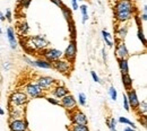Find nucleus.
I'll return each instance as SVG.
<instances>
[{"label": "nucleus", "mask_w": 147, "mask_h": 131, "mask_svg": "<svg viewBox=\"0 0 147 131\" xmlns=\"http://www.w3.org/2000/svg\"><path fill=\"white\" fill-rule=\"evenodd\" d=\"M71 7L74 10H78L79 6H78V0H71Z\"/></svg>", "instance_id": "ea45409f"}, {"label": "nucleus", "mask_w": 147, "mask_h": 131, "mask_svg": "<svg viewBox=\"0 0 147 131\" xmlns=\"http://www.w3.org/2000/svg\"><path fill=\"white\" fill-rule=\"evenodd\" d=\"M115 58L118 60L120 59H128L129 51L126 46L125 41H117V45H115V51H114Z\"/></svg>", "instance_id": "1a4fd4ad"}, {"label": "nucleus", "mask_w": 147, "mask_h": 131, "mask_svg": "<svg viewBox=\"0 0 147 131\" xmlns=\"http://www.w3.org/2000/svg\"><path fill=\"white\" fill-rule=\"evenodd\" d=\"M6 20V17H5V14L2 11H0V21H5Z\"/></svg>", "instance_id": "37998d69"}, {"label": "nucleus", "mask_w": 147, "mask_h": 131, "mask_svg": "<svg viewBox=\"0 0 147 131\" xmlns=\"http://www.w3.org/2000/svg\"><path fill=\"white\" fill-rule=\"evenodd\" d=\"M60 106H62L67 111H73L77 106V101L71 94L68 93L67 95H65L63 97L60 98Z\"/></svg>", "instance_id": "0eeeda50"}, {"label": "nucleus", "mask_w": 147, "mask_h": 131, "mask_svg": "<svg viewBox=\"0 0 147 131\" xmlns=\"http://www.w3.org/2000/svg\"><path fill=\"white\" fill-rule=\"evenodd\" d=\"M69 131H90L87 124H71Z\"/></svg>", "instance_id": "393cba45"}, {"label": "nucleus", "mask_w": 147, "mask_h": 131, "mask_svg": "<svg viewBox=\"0 0 147 131\" xmlns=\"http://www.w3.org/2000/svg\"><path fill=\"white\" fill-rule=\"evenodd\" d=\"M45 99H47L49 103L53 104V105H60V99L55 98V97H53V96H47Z\"/></svg>", "instance_id": "473e14b6"}, {"label": "nucleus", "mask_w": 147, "mask_h": 131, "mask_svg": "<svg viewBox=\"0 0 147 131\" xmlns=\"http://www.w3.org/2000/svg\"><path fill=\"white\" fill-rule=\"evenodd\" d=\"M118 62H119V69H120L121 74H129L128 59H120V60H118Z\"/></svg>", "instance_id": "4be33fe9"}, {"label": "nucleus", "mask_w": 147, "mask_h": 131, "mask_svg": "<svg viewBox=\"0 0 147 131\" xmlns=\"http://www.w3.org/2000/svg\"><path fill=\"white\" fill-rule=\"evenodd\" d=\"M126 96H127V99H128V103H129L130 109L136 110V109L138 107L139 103H140V101H139V98H138V96H137L136 91H135V89H132V88H131V89H129V91H127Z\"/></svg>", "instance_id": "ddd939ff"}, {"label": "nucleus", "mask_w": 147, "mask_h": 131, "mask_svg": "<svg viewBox=\"0 0 147 131\" xmlns=\"http://www.w3.org/2000/svg\"><path fill=\"white\" fill-rule=\"evenodd\" d=\"M70 121L73 124H87V116L77 109L73 110V112H70Z\"/></svg>", "instance_id": "9d476101"}, {"label": "nucleus", "mask_w": 147, "mask_h": 131, "mask_svg": "<svg viewBox=\"0 0 147 131\" xmlns=\"http://www.w3.org/2000/svg\"><path fill=\"white\" fill-rule=\"evenodd\" d=\"M135 14L131 11H121V13H114V19L117 23H128L131 18H134Z\"/></svg>", "instance_id": "f3484780"}, {"label": "nucleus", "mask_w": 147, "mask_h": 131, "mask_svg": "<svg viewBox=\"0 0 147 131\" xmlns=\"http://www.w3.org/2000/svg\"><path fill=\"white\" fill-rule=\"evenodd\" d=\"M6 34H7V38H8V42H9V45L13 50H16L17 49V40H16V35H15V30L13 27H8L7 31H6Z\"/></svg>", "instance_id": "a211bd4d"}, {"label": "nucleus", "mask_w": 147, "mask_h": 131, "mask_svg": "<svg viewBox=\"0 0 147 131\" xmlns=\"http://www.w3.org/2000/svg\"><path fill=\"white\" fill-rule=\"evenodd\" d=\"M77 56V43H76V40H71L66 49V51L63 52V58L69 60V61H73L76 59Z\"/></svg>", "instance_id": "9b49d317"}, {"label": "nucleus", "mask_w": 147, "mask_h": 131, "mask_svg": "<svg viewBox=\"0 0 147 131\" xmlns=\"http://www.w3.org/2000/svg\"><path fill=\"white\" fill-rule=\"evenodd\" d=\"M107 126L109 127L111 131H117V120L114 118H108L107 119Z\"/></svg>", "instance_id": "cd10ccee"}, {"label": "nucleus", "mask_w": 147, "mask_h": 131, "mask_svg": "<svg viewBox=\"0 0 147 131\" xmlns=\"http://www.w3.org/2000/svg\"><path fill=\"white\" fill-rule=\"evenodd\" d=\"M5 17L8 21H11L13 20V14H11V10L10 9H7L6 10V14H5Z\"/></svg>", "instance_id": "c9c22d12"}, {"label": "nucleus", "mask_w": 147, "mask_h": 131, "mask_svg": "<svg viewBox=\"0 0 147 131\" xmlns=\"http://www.w3.org/2000/svg\"><path fill=\"white\" fill-rule=\"evenodd\" d=\"M123 131H136V130H135L134 128H131V127H126Z\"/></svg>", "instance_id": "c03bdc74"}, {"label": "nucleus", "mask_w": 147, "mask_h": 131, "mask_svg": "<svg viewBox=\"0 0 147 131\" xmlns=\"http://www.w3.org/2000/svg\"><path fill=\"white\" fill-rule=\"evenodd\" d=\"M109 95H110L112 101H117V98H118V92H117V89L113 86H111L110 88H109Z\"/></svg>", "instance_id": "2f4dec72"}, {"label": "nucleus", "mask_w": 147, "mask_h": 131, "mask_svg": "<svg viewBox=\"0 0 147 131\" xmlns=\"http://www.w3.org/2000/svg\"><path fill=\"white\" fill-rule=\"evenodd\" d=\"M128 24L127 23H118L117 30H115V38L117 41H123L128 34Z\"/></svg>", "instance_id": "2eb2a0df"}, {"label": "nucleus", "mask_w": 147, "mask_h": 131, "mask_svg": "<svg viewBox=\"0 0 147 131\" xmlns=\"http://www.w3.org/2000/svg\"><path fill=\"white\" fill-rule=\"evenodd\" d=\"M123 109H125L127 112L130 111V106H129V103H128V99H127L126 94H123Z\"/></svg>", "instance_id": "f704fd0d"}, {"label": "nucleus", "mask_w": 147, "mask_h": 131, "mask_svg": "<svg viewBox=\"0 0 147 131\" xmlns=\"http://www.w3.org/2000/svg\"><path fill=\"white\" fill-rule=\"evenodd\" d=\"M86 101H87V98H86V95H85V94L84 93L78 94V104H79V105L85 106V105H86Z\"/></svg>", "instance_id": "7c9ffc66"}, {"label": "nucleus", "mask_w": 147, "mask_h": 131, "mask_svg": "<svg viewBox=\"0 0 147 131\" xmlns=\"http://www.w3.org/2000/svg\"><path fill=\"white\" fill-rule=\"evenodd\" d=\"M3 114H5V111H3V110L0 107V115H3Z\"/></svg>", "instance_id": "49530a36"}, {"label": "nucleus", "mask_w": 147, "mask_h": 131, "mask_svg": "<svg viewBox=\"0 0 147 131\" xmlns=\"http://www.w3.org/2000/svg\"><path fill=\"white\" fill-rule=\"evenodd\" d=\"M28 96L25 94V92H14L9 96V105L13 106H19V107H25L26 104L28 103Z\"/></svg>", "instance_id": "f03ea898"}, {"label": "nucleus", "mask_w": 147, "mask_h": 131, "mask_svg": "<svg viewBox=\"0 0 147 131\" xmlns=\"http://www.w3.org/2000/svg\"><path fill=\"white\" fill-rule=\"evenodd\" d=\"M24 92L28 96V98H41L45 96L44 92L41 89V87L36 83H28L24 87Z\"/></svg>", "instance_id": "7ed1b4c3"}, {"label": "nucleus", "mask_w": 147, "mask_h": 131, "mask_svg": "<svg viewBox=\"0 0 147 131\" xmlns=\"http://www.w3.org/2000/svg\"><path fill=\"white\" fill-rule=\"evenodd\" d=\"M136 110L138 111V113H139L140 115L146 116V113H147V103H146V101L140 102V103H139V105H138V107H137Z\"/></svg>", "instance_id": "bb28decb"}, {"label": "nucleus", "mask_w": 147, "mask_h": 131, "mask_svg": "<svg viewBox=\"0 0 147 131\" xmlns=\"http://www.w3.org/2000/svg\"><path fill=\"white\" fill-rule=\"evenodd\" d=\"M9 129L10 131H28V124L25 119L9 120Z\"/></svg>", "instance_id": "6e6552de"}, {"label": "nucleus", "mask_w": 147, "mask_h": 131, "mask_svg": "<svg viewBox=\"0 0 147 131\" xmlns=\"http://www.w3.org/2000/svg\"><path fill=\"white\" fill-rule=\"evenodd\" d=\"M121 80L123 84V87L126 91H129L132 88V79L129 74H121Z\"/></svg>", "instance_id": "6ab92c4d"}, {"label": "nucleus", "mask_w": 147, "mask_h": 131, "mask_svg": "<svg viewBox=\"0 0 147 131\" xmlns=\"http://www.w3.org/2000/svg\"><path fill=\"white\" fill-rule=\"evenodd\" d=\"M18 30H19V34H20V35H26V34L28 33V31H30L28 24H27L25 20H23L18 25Z\"/></svg>", "instance_id": "a878e982"}, {"label": "nucleus", "mask_w": 147, "mask_h": 131, "mask_svg": "<svg viewBox=\"0 0 147 131\" xmlns=\"http://www.w3.org/2000/svg\"><path fill=\"white\" fill-rule=\"evenodd\" d=\"M68 93H69L68 88H67L66 86H63V85H59V84H57L55 87L51 89L52 96L55 97V98H58V99H60L61 97H63L65 95H67Z\"/></svg>", "instance_id": "dca6fc26"}, {"label": "nucleus", "mask_w": 147, "mask_h": 131, "mask_svg": "<svg viewBox=\"0 0 147 131\" xmlns=\"http://www.w3.org/2000/svg\"><path fill=\"white\" fill-rule=\"evenodd\" d=\"M137 36H138V38H139V41L143 43V45L145 46V45H146V38H145V35H144V33H143V31H142V27H138Z\"/></svg>", "instance_id": "c756f323"}, {"label": "nucleus", "mask_w": 147, "mask_h": 131, "mask_svg": "<svg viewBox=\"0 0 147 131\" xmlns=\"http://www.w3.org/2000/svg\"><path fill=\"white\" fill-rule=\"evenodd\" d=\"M30 40L33 42V44L35 45L36 50H44L47 48H49V42L48 40L42 36V35H35V36H31Z\"/></svg>", "instance_id": "f8f14e48"}, {"label": "nucleus", "mask_w": 147, "mask_h": 131, "mask_svg": "<svg viewBox=\"0 0 147 131\" xmlns=\"http://www.w3.org/2000/svg\"><path fill=\"white\" fill-rule=\"evenodd\" d=\"M35 67L42 68V69H52L51 62H49L45 59H37V60H35Z\"/></svg>", "instance_id": "aec40b11"}, {"label": "nucleus", "mask_w": 147, "mask_h": 131, "mask_svg": "<svg viewBox=\"0 0 147 131\" xmlns=\"http://www.w3.org/2000/svg\"><path fill=\"white\" fill-rule=\"evenodd\" d=\"M128 1H131V0H128Z\"/></svg>", "instance_id": "09e8293b"}, {"label": "nucleus", "mask_w": 147, "mask_h": 131, "mask_svg": "<svg viewBox=\"0 0 147 131\" xmlns=\"http://www.w3.org/2000/svg\"><path fill=\"white\" fill-rule=\"evenodd\" d=\"M9 120H17L23 119L25 114V107H19V106H13L9 105Z\"/></svg>", "instance_id": "4468645a"}, {"label": "nucleus", "mask_w": 147, "mask_h": 131, "mask_svg": "<svg viewBox=\"0 0 147 131\" xmlns=\"http://www.w3.org/2000/svg\"><path fill=\"white\" fill-rule=\"evenodd\" d=\"M32 0H19V6L23 8V9H27L31 5Z\"/></svg>", "instance_id": "72a5a7b5"}, {"label": "nucleus", "mask_w": 147, "mask_h": 131, "mask_svg": "<svg viewBox=\"0 0 147 131\" xmlns=\"http://www.w3.org/2000/svg\"><path fill=\"white\" fill-rule=\"evenodd\" d=\"M61 11H62V15H63V17H65V19H66L67 21H70V20L73 19L71 10H70L66 5H63V6L61 7Z\"/></svg>", "instance_id": "b1692460"}, {"label": "nucleus", "mask_w": 147, "mask_h": 131, "mask_svg": "<svg viewBox=\"0 0 147 131\" xmlns=\"http://www.w3.org/2000/svg\"><path fill=\"white\" fill-rule=\"evenodd\" d=\"M121 11H131L135 13V6L132 1L128 0H117L114 3V13H121Z\"/></svg>", "instance_id": "423d86ee"}, {"label": "nucleus", "mask_w": 147, "mask_h": 131, "mask_svg": "<svg viewBox=\"0 0 147 131\" xmlns=\"http://www.w3.org/2000/svg\"><path fill=\"white\" fill-rule=\"evenodd\" d=\"M78 9L80 10V13H82V15H83L82 23L85 24V23L87 21V19H88V7H87V5H82V6H79Z\"/></svg>", "instance_id": "5701e85b"}, {"label": "nucleus", "mask_w": 147, "mask_h": 131, "mask_svg": "<svg viewBox=\"0 0 147 131\" xmlns=\"http://www.w3.org/2000/svg\"><path fill=\"white\" fill-rule=\"evenodd\" d=\"M91 76H92V78H93V80L95 81V83H101V80H100V77L96 75V73L95 71H91Z\"/></svg>", "instance_id": "4c0bfd02"}, {"label": "nucleus", "mask_w": 147, "mask_h": 131, "mask_svg": "<svg viewBox=\"0 0 147 131\" xmlns=\"http://www.w3.org/2000/svg\"><path fill=\"white\" fill-rule=\"evenodd\" d=\"M118 121L120 122V123H122V124H128V126H130L131 128H136V126H135V123L132 122V121H130L128 118H126V116H120L119 119H118Z\"/></svg>", "instance_id": "c85d7f7f"}, {"label": "nucleus", "mask_w": 147, "mask_h": 131, "mask_svg": "<svg viewBox=\"0 0 147 131\" xmlns=\"http://www.w3.org/2000/svg\"><path fill=\"white\" fill-rule=\"evenodd\" d=\"M51 2H53L55 6H57V7H59V8H61V7L65 5V3L62 2V0H51Z\"/></svg>", "instance_id": "58836bf2"}, {"label": "nucleus", "mask_w": 147, "mask_h": 131, "mask_svg": "<svg viewBox=\"0 0 147 131\" xmlns=\"http://www.w3.org/2000/svg\"><path fill=\"white\" fill-rule=\"evenodd\" d=\"M24 61L27 62L30 66L35 67V60H32V59H30V58H27V56H24Z\"/></svg>", "instance_id": "e433bc0d"}, {"label": "nucleus", "mask_w": 147, "mask_h": 131, "mask_svg": "<svg viewBox=\"0 0 147 131\" xmlns=\"http://www.w3.org/2000/svg\"><path fill=\"white\" fill-rule=\"evenodd\" d=\"M102 54H103V60H104V62H107V51H105V49H103L102 50Z\"/></svg>", "instance_id": "79ce46f5"}, {"label": "nucleus", "mask_w": 147, "mask_h": 131, "mask_svg": "<svg viewBox=\"0 0 147 131\" xmlns=\"http://www.w3.org/2000/svg\"><path fill=\"white\" fill-rule=\"evenodd\" d=\"M36 84L41 87V89L44 93H47V92H50L57 85V80L49 76H40V77H37Z\"/></svg>", "instance_id": "20e7f679"}, {"label": "nucleus", "mask_w": 147, "mask_h": 131, "mask_svg": "<svg viewBox=\"0 0 147 131\" xmlns=\"http://www.w3.org/2000/svg\"><path fill=\"white\" fill-rule=\"evenodd\" d=\"M52 64V69H55V71L62 74L65 76H68L71 71H73L74 64L73 61H69L65 58H60L58 60H55L53 62H51Z\"/></svg>", "instance_id": "f257e3e1"}, {"label": "nucleus", "mask_w": 147, "mask_h": 131, "mask_svg": "<svg viewBox=\"0 0 147 131\" xmlns=\"http://www.w3.org/2000/svg\"><path fill=\"white\" fill-rule=\"evenodd\" d=\"M0 34H2V30L1 28H0Z\"/></svg>", "instance_id": "de8ad7c7"}, {"label": "nucleus", "mask_w": 147, "mask_h": 131, "mask_svg": "<svg viewBox=\"0 0 147 131\" xmlns=\"http://www.w3.org/2000/svg\"><path fill=\"white\" fill-rule=\"evenodd\" d=\"M102 36H103V40H104L105 44H107L109 48H112V46H113V44H114L113 36L111 35L108 31H105V30H103V31H102Z\"/></svg>", "instance_id": "412c9836"}, {"label": "nucleus", "mask_w": 147, "mask_h": 131, "mask_svg": "<svg viewBox=\"0 0 147 131\" xmlns=\"http://www.w3.org/2000/svg\"><path fill=\"white\" fill-rule=\"evenodd\" d=\"M143 13H147V5H144V8H143Z\"/></svg>", "instance_id": "a18cd8bd"}, {"label": "nucleus", "mask_w": 147, "mask_h": 131, "mask_svg": "<svg viewBox=\"0 0 147 131\" xmlns=\"http://www.w3.org/2000/svg\"><path fill=\"white\" fill-rule=\"evenodd\" d=\"M42 56H43V59L48 60L49 62H53L60 58H63V52L58 50V49L47 48V49L42 50Z\"/></svg>", "instance_id": "39448f33"}, {"label": "nucleus", "mask_w": 147, "mask_h": 131, "mask_svg": "<svg viewBox=\"0 0 147 131\" xmlns=\"http://www.w3.org/2000/svg\"><path fill=\"white\" fill-rule=\"evenodd\" d=\"M140 20H143V21H146L147 20V13H143L142 15H140Z\"/></svg>", "instance_id": "a19ab883"}, {"label": "nucleus", "mask_w": 147, "mask_h": 131, "mask_svg": "<svg viewBox=\"0 0 147 131\" xmlns=\"http://www.w3.org/2000/svg\"><path fill=\"white\" fill-rule=\"evenodd\" d=\"M28 131H30V130H28Z\"/></svg>", "instance_id": "8fccbe9b"}]
</instances>
